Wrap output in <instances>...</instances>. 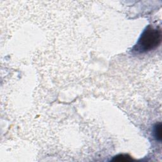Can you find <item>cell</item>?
Returning a JSON list of instances; mask_svg holds the SVG:
<instances>
[{
    "mask_svg": "<svg viewBox=\"0 0 162 162\" xmlns=\"http://www.w3.org/2000/svg\"><path fill=\"white\" fill-rule=\"evenodd\" d=\"M161 40V29L150 26L142 34L136 45V50L140 52L151 51L159 46Z\"/></svg>",
    "mask_w": 162,
    "mask_h": 162,
    "instance_id": "obj_1",
    "label": "cell"
},
{
    "mask_svg": "<svg viewBox=\"0 0 162 162\" xmlns=\"http://www.w3.org/2000/svg\"><path fill=\"white\" fill-rule=\"evenodd\" d=\"M130 159L129 156H127V155H119L117 156H115V158L113 160L114 161H129Z\"/></svg>",
    "mask_w": 162,
    "mask_h": 162,
    "instance_id": "obj_3",
    "label": "cell"
},
{
    "mask_svg": "<svg viewBox=\"0 0 162 162\" xmlns=\"http://www.w3.org/2000/svg\"><path fill=\"white\" fill-rule=\"evenodd\" d=\"M154 133L156 139L158 141L161 140V123L157 124L155 126Z\"/></svg>",
    "mask_w": 162,
    "mask_h": 162,
    "instance_id": "obj_2",
    "label": "cell"
}]
</instances>
